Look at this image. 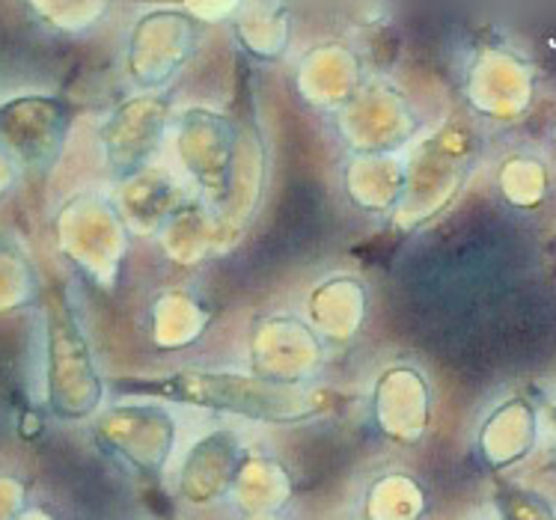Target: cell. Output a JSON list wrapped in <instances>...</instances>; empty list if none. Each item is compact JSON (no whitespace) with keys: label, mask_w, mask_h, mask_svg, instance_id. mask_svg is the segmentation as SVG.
<instances>
[{"label":"cell","mask_w":556,"mask_h":520,"mask_svg":"<svg viewBox=\"0 0 556 520\" xmlns=\"http://www.w3.org/2000/svg\"><path fill=\"white\" fill-rule=\"evenodd\" d=\"M119 393L205 407V410H220L256 422H304L328 414L337 402L328 390H313L283 378H253V375L203 372V369H185L149 381H128L119 384Z\"/></svg>","instance_id":"cell-1"},{"label":"cell","mask_w":556,"mask_h":520,"mask_svg":"<svg viewBox=\"0 0 556 520\" xmlns=\"http://www.w3.org/2000/svg\"><path fill=\"white\" fill-rule=\"evenodd\" d=\"M244 467L236 434L212 431L191 446L179 470V494L193 506H205L217 499L229 485H236Z\"/></svg>","instance_id":"cell-2"},{"label":"cell","mask_w":556,"mask_h":520,"mask_svg":"<svg viewBox=\"0 0 556 520\" xmlns=\"http://www.w3.org/2000/svg\"><path fill=\"white\" fill-rule=\"evenodd\" d=\"M539 426L535 410L527 398H511L494 410V417L485 422L482 431V453L491 467H511L533 453Z\"/></svg>","instance_id":"cell-3"},{"label":"cell","mask_w":556,"mask_h":520,"mask_svg":"<svg viewBox=\"0 0 556 520\" xmlns=\"http://www.w3.org/2000/svg\"><path fill=\"white\" fill-rule=\"evenodd\" d=\"M503 188L509 193L511 203L535 205L542 203L547 188L545 167L533 158H515L503 173Z\"/></svg>","instance_id":"cell-4"},{"label":"cell","mask_w":556,"mask_h":520,"mask_svg":"<svg viewBox=\"0 0 556 520\" xmlns=\"http://www.w3.org/2000/svg\"><path fill=\"white\" fill-rule=\"evenodd\" d=\"M500 518L503 520H556L554 506L535 491L503 487L500 491Z\"/></svg>","instance_id":"cell-5"}]
</instances>
